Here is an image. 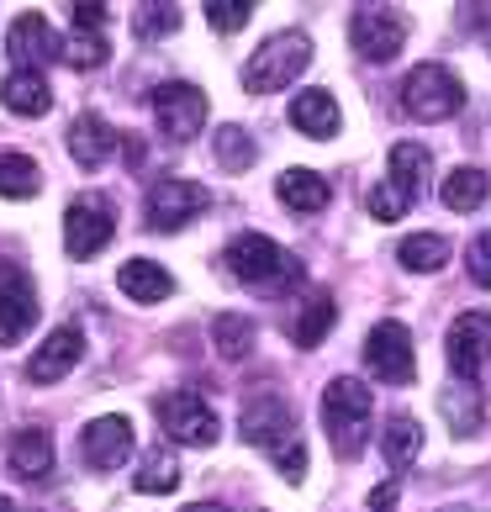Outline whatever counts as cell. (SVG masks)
<instances>
[{
  "instance_id": "6da1fadb",
  "label": "cell",
  "mask_w": 491,
  "mask_h": 512,
  "mask_svg": "<svg viewBox=\"0 0 491 512\" xmlns=\"http://www.w3.org/2000/svg\"><path fill=\"white\" fill-rule=\"evenodd\" d=\"M228 270L238 275V286H249L259 296H280V291H296L301 286V259L286 254L280 243H270L264 233H238L228 243Z\"/></svg>"
},
{
  "instance_id": "7a4b0ae2",
  "label": "cell",
  "mask_w": 491,
  "mask_h": 512,
  "mask_svg": "<svg viewBox=\"0 0 491 512\" xmlns=\"http://www.w3.org/2000/svg\"><path fill=\"white\" fill-rule=\"evenodd\" d=\"M312 64V37L307 32H275L270 43H259V53L249 59V69H243V85L254 90V96H270V90L291 85L301 69Z\"/></svg>"
},
{
  "instance_id": "3957f363",
  "label": "cell",
  "mask_w": 491,
  "mask_h": 512,
  "mask_svg": "<svg viewBox=\"0 0 491 512\" xmlns=\"http://www.w3.org/2000/svg\"><path fill=\"white\" fill-rule=\"evenodd\" d=\"M323 423L328 439L338 444V454H360L365 433H370V391L354 375H338V381L323 391Z\"/></svg>"
},
{
  "instance_id": "277c9868",
  "label": "cell",
  "mask_w": 491,
  "mask_h": 512,
  "mask_svg": "<svg viewBox=\"0 0 491 512\" xmlns=\"http://www.w3.org/2000/svg\"><path fill=\"white\" fill-rule=\"evenodd\" d=\"M402 106L418 122H444V117H455V111L465 106V85L444 64H418L402 80Z\"/></svg>"
},
{
  "instance_id": "5b68a950",
  "label": "cell",
  "mask_w": 491,
  "mask_h": 512,
  "mask_svg": "<svg viewBox=\"0 0 491 512\" xmlns=\"http://www.w3.org/2000/svg\"><path fill=\"white\" fill-rule=\"evenodd\" d=\"M148 106H154V117H159L169 143H191L196 132L206 127V96H201L196 85H185V80L159 85L154 96H148Z\"/></svg>"
},
{
  "instance_id": "8992f818",
  "label": "cell",
  "mask_w": 491,
  "mask_h": 512,
  "mask_svg": "<svg viewBox=\"0 0 491 512\" xmlns=\"http://www.w3.org/2000/svg\"><path fill=\"white\" fill-rule=\"evenodd\" d=\"M159 423H164V433L175 444H196V449L217 444V433H222L217 412L206 407L201 396H191V391H164L159 396Z\"/></svg>"
},
{
  "instance_id": "52a82bcc",
  "label": "cell",
  "mask_w": 491,
  "mask_h": 512,
  "mask_svg": "<svg viewBox=\"0 0 491 512\" xmlns=\"http://www.w3.org/2000/svg\"><path fill=\"white\" fill-rule=\"evenodd\" d=\"M111 227H117V212L101 196H80L64 212V249L69 259H96L111 243Z\"/></svg>"
},
{
  "instance_id": "ba28073f",
  "label": "cell",
  "mask_w": 491,
  "mask_h": 512,
  "mask_svg": "<svg viewBox=\"0 0 491 512\" xmlns=\"http://www.w3.org/2000/svg\"><path fill=\"white\" fill-rule=\"evenodd\" d=\"M365 359H370L375 381H386V386H407L418 375V365H412V333L402 322H375L365 338Z\"/></svg>"
},
{
  "instance_id": "9c48e42d",
  "label": "cell",
  "mask_w": 491,
  "mask_h": 512,
  "mask_svg": "<svg viewBox=\"0 0 491 512\" xmlns=\"http://www.w3.org/2000/svg\"><path fill=\"white\" fill-rule=\"evenodd\" d=\"M349 37H354V48H360L370 64H391L396 53H402V43H407V16H402V11H391V6L354 11Z\"/></svg>"
},
{
  "instance_id": "30bf717a",
  "label": "cell",
  "mask_w": 491,
  "mask_h": 512,
  "mask_svg": "<svg viewBox=\"0 0 491 512\" xmlns=\"http://www.w3.org/2000/svg\"><path fill=\"white\" fill-rule=\"evenodd\" d=\"M444 354H449V370L470 386L481 375V365L491 359V312H460L455 328L444 338Z\"/></svg>"
},
{
  "instance_id": "8fae6325",
  "label": "cell",
  "mask_w": 491,
  "mask_h": 512,
  "mask_svg": "<svg viewBox=\"0 0 491 512\" xmlns=\"http://www.w3.org/2000/svg\"><path fill=\"white\" fill-rule=\"evenodd\" d=\"M201 212H206V191L196 180H164L148 191V206H143V217L154 233H180V227Z\"/></svg>"
},
{
  "instance_id": "7c38bea8",
  "label": "cell",
  "mask_w": 491,
  "mask_h": 512,
  "mask_svg": "<svg viewBox=\"0 0 491 512\" xmlns=\"http://www.w3.org/2000/svg\"><path fill=\"white\" fill-rule=\"evenodd\" d=\"M80 354H85V333L74 328V322H64V328H53V333L43 338V349L27 359V381H32V386L64 381V375L80 365Z\"/></svg>"
},
{
  "instance_id": "4fadbf2b",
  "label": "cell",
  "mask_w": 491,
  "mask_h": 512,
  "mask_svg": "<svg viewBox=\"0 0 491 512\" xmlns=\"http://www.w3.org/2000/svg\"><path fill=\"white\" fill-rule=\"evenodd\" d=\"M80 444H85V465L90 470H117L132 454V423L122 412H106V417H96V423L80 433Z\"/></svg>"
},
{
  "instance_id": "5bb4252c",
  "label": "cell",
  "mask_w": 491,
  "mask_h": 512,
  "mask_svg": "<svg viewBox=\"0 0 491 512\" xmlns=\"http://www.w3.org/2000/svg\"><path fill=\"white\" fill-rule=\"evenodd\" d=\"M32 322H37V301H32L27 275L16 264H0V344L27 338Z\"/></svg>"
},
{
  "instance_id": "9a60e30c",
  "label": "cell",
  "mask_w": 491,
  "mask_h": 512,
  "mask_svg": "<svg viewBox=\"0 0 491 512\" xmlns=\"http://www.w3.org/2000/svg\"><path fill=\"white\" fill-rule=\"evenodd\" d=\"M6 48H11V64H22V69H37V64H48V59H59V53H64V43L43 22V11H22V16H16L11 32H6Z\"/></svg>"
},
{
  "instance_id": "2e32d148",
  "label": "cell",
  "mask_w": 491,
  "mask_h": 512,
  "mask_svg": "<svg viewBox=\"0 0 491 512\" xmlns=\"http://www.w3.org/2000/svg\"><path fill=\"white\" fill-rule=\"evenodd\" d=\"M111 148H117V132H111L96 111H85V117H74L69 127V154L80 169H101L111 159Z\"/></svg>"
},
{
  "instance_id": "e0dca14e",
  "label": "cell",
  "mask_w": 491,
  "mask_h": 512,
  "mask_svg": "<svg viewBox=\"0 0 491 512\" xmlns=\"http://www.w3.org/2000/svg\"><path fill=\"white\" fill-rule=\"evenodd\" d=\"M117 286H122V296L154 307V301L175 296V275H169L164 264H154V259H127L122 270H117Z\"/></svg>"
},
{
  "instance_id": "ac0fdd59",
  "label": "cell",
  "mask_w": 491,
  "mask_h": 512,
  "mask_svg": "<svg viewBox=\"0 0 491 512\" xmlns=\"http://www.w3.org/2000/svg\"><path fill=\"white\" fill-rule=\"evenodd\" d=\"M291 127L307 132V138H338L344 117H338V101L328 96V90H301V96L291 101Z\"/></svg>"
},
{
  "instance_id": "d6986e66",
  "label": "cell",
  "mask_w": 491,
  "mask_h": 512,
  "mask_svg": "<svg viewBox=\"0 0 491 512\" xmlns=\"http://www.w3.org/2000/svg\"><path fill=\"white\" fill-rule=\"evenodd\" d=\"M238 433H243L249 444H280V439L291 433V407H280L275 396H259V402L243 407Z\"/></svg>"
},
{
  "instance_id": "ffe728a7",
  "label": "cell",
  "mask_w": 491,
  "mask_h": 512,
  "mask_svg": "<svg viewBox=\"0 0 491 512\" xmlns=\"http://www.w3.org/2000/svg\"><path fill=\"white\" fill-rule=\"evenodd\" d=\"M0 101H6L16 117H43V111L53 106V90L37 69H16V74L0 80Z\"/></svg>"
},
{
  "instance_id": "44dd1931",
  "label": "cell",
  "mask_w": 491,
  "mask_h": 512,
  "mask_svg": "<svg viewBox=\"0 0 491 512\" xmlns=\"http://www.w3.org/2000/svg\"><path fill=\"white\" fill-rule=\"evenodd\" d=\"M6 460H11V470H16V476H27V481H43L48 470H53V439H48L43 428H22V433L11 439V454H6Z\"/></svg>"
},
{
  "instance_id": "7402d4cb",
  "label": "cell",
  "mask_w": 491,
  "mask_h": 512,
  "mask_svg": "<svg viewBox=\"0 0 491 512\" xmlns=\"http://www.w3.org/2000/svg\"><path fill=\"white\" fill-rule=\"evenodd\" d=\"M275 191L291 212H323L328 206V180L312 175V169H286V175L275 180Z\"/></svg>"
},
{
  "instance_id": "603a6c76",
  "label": "cell",
  "mask_w": 491,
  "mask_h": 512,
  "mask_svg": "<svg viewBox=\"0 0 491 512\" xmlns=\"http://www.w3.org/2000/svg\"><path fill=\"white\" fill-rule=\"evenodd\" d=\"M333 312H338L333 296H328V291H312L307 307H301L296 322H291V338H296L301 349H317V344L328 338V328H333Z\"/></svg>"
},
{
  "instance_id": "cb8c5ba5",
  "label": "cell",
  "mask_w": 491,
  "mask_h": 512,
  "mask_svg": "<svg viewBox=\"0 0 491 512\" xmlns=\"http://www.w3.org/2000/svg\"><path fill=\"white\" fill-rule=\"evenodd\" d=\"M439 407H444V423H449V433H455V439H470V433L481 428V417H486L476 386H465V381H460V386H449Z\"/></svg>"
},
{
  "instance_id": "d4e9b609",
  "label": "cell",
  "mask_w": 491,
  "mask_h": 512,
  "mask_svg": "<svg viewBox=\"0 0 491 512\" xmlns=\"http://www.w3.org/2000/svg\"><path fill=\"white\" fill-rule=\"evenodd\" d=\"M391 185L412 201V191L428 185V148L423 143H396L391 148Z\"/></svg>"
},
{
  "instance_id": "484cf974",
  "label": "cell",
  "mask_w": 491,
  "mask_h": 512,
  "mask_svg": "<svg viewBox=\"0 0 491 512\" xmlns=\"http://www.w3.org/2000/svg\"><path fill=\"white\" fill-rule=\"evenodd\" d=\"M491 191V180H486V169H455V175H444V206L449 212H476V206L486 201Z\"/></svg>"
},
{
  "instance_id": "4316f807",
  "label": "cell",
  "mask_w": 491,
  "mask_h": 512,
  "mask_svg": "<svg viewBox=\"0 0 491 512\" xmlns=\"http://www.w3.org/2000/svg\"><path fill=\"white\" fill-rule=\"evenodd\" d=\"M396 259H402L407 270L428 275V270H439V264L449 259V238L444 233H407L402 249H396Z\"/></svg>"
},
{
  "instance_id": "83f0119b",
  "label": "cell",
  "mask_w": 491,
  "mask_h": 512,
  "mask_svg": "<svg viewBox=\"0 0 491 512\" xmlns=\"http://www.w3.org/2000/svg\"><path fill=\"white\" fill-rule=\"evenodd\" d=\"M43 185V169H37L27 154H0V196L6 201H27Z\"/></svg>"
},
{
  "instance_id": "f1b7e54d",
  "label": "cell",
  "mask_w": 491,
  "mask_h": 512,
  "mask_svg": "<svg viewBox=\"0 0 491 512\" xmlns=\"http://www.w3.org/2000/svg\"><path fill=\"white\" fill-rule=\"evenodd\" d=\"M386 460L402 470V465H412L418 460V449H423V428H418V417H407V412H396L391 423H386Z\"/></svg>"
},
{
  "instance_id": "f546056e",
  "label": "cell",
  "mask_w": 491,
  "mask_h": 512,
  "mask_svg": "<svg viewBox=\"0 0 491 512\" xmlns=\"http://www.w3.org/2000/svg\"><path fill=\"white\" fill-rule=\"evenodd\" d=\"M180 486V460H175V449H154L143 460L138 470V491H148V497H164V491H175Z\"/></svg>"
},
{
  "instance_id": "4dcf8cb0",
  "label": "cell",
  "mask_w": 491,
  "mask_h": 512,
  "mask_svg": "<svg viewBox=\"0 0 491 512\" xmlns=\"http://www.w3.org/2000/svg\"><path fill=\"white\" fill-rule=\"evenodd\" d=\"M212 338H217V354H222V359H249V349H254V322L228 312V317L212 322Z\"/></svg>"
},
{
  "instance_id": "1f68e13d",
  "label": "cell",
  "mask_w": 491,
  "mask_h": 512,
  "mask_svg": "<svg viewBox=\"0 0 491 512\" xmlns=\"http://www.w3.org/2000/svg\"><path fill=\"white\" fill-rule=\"evenodd\" d=\"M64 59L74 69H101L111 59V43L101 32H74V37H64Z\"/></svg>"
},
{
  "instance_id": "d6a6232c",
  "label": "cell",
  "mask_w": 491,
  "mask_h": 512,
  "mask_svg": "<svg viewBox=\"0 0 491 512\" xmlns=\"http://www.w3.org/2000/svg\"><path fill=\"white\" fill-rule=\"evenodd\" d=\"M217 164L233 169V175H238V169H249L254 164V138H249V132H243V127H217Z\"/></svg>"
},
{
  "instance_id": "836d02e7",
  "label": "cell",
  "mask_w": 491,
  "mask_h": 512,
  "mask_svg": "<svg viewBox=\"0 0 491 512\" xmlns=\"http://www.w3.org/2000/svg\"><path fill=\"white\" fill-rule=\"evenodd\" d=\"M407 206H412V201L396 191V185H370V191H365V212H370L375 222H396Z\"/></svg>"
},
{
  "instance_id": "e575fe53",
  "label": "cell",
  "mask_w": 491,
  "mask_h": 512,
  "mask_svg": "<svg viewBox=\"0 0 491 512\" xmlns=\"http://www.w3.org/2000/svg\"><path fill=\"white\" fill-rule=\"evenodd\" d=\"M249 16H254L249 0H206V22H212L217 32H238Z\"/></svg>"
},
{
  "instance_id": "d590c367",
  "label": "cell",
  "mask_w": 491,
  "mask_h": 512,
  "mask_svg": "<svg viewBox=\"0 0 491 512\" xmlns=\"http://www.w3.org/2000/svg\"><path fill=\"white\" fill-rule=\"evenodd\" d=\"M180 27V6H143L138 11V37H169Z\"/></svg>"
},
{
  "instance_id": "8d00e7d4",
  "label": "cell",
  "mask_w": 491,
  "mask_h": 512,
  "mask_svg": "<svg viewBox=\"0 0 491 512\" xmlns=\"http://www.w3.org/2000/svg\"><path fill=\"white\" fill-rule=\"evenodd\" d=\"M275 465H280V476H286L291 486H301V481H307V444L286 439V444L275 449Z\"/></svg>"
},
{
  "instance_id": "74e56055",
  "label": "cell",
  "mask_w": 491,
  "mask_h": 512,
  "mask_svg": "<svg viewBox=\"0 0 491 512\" xmlns=\"http://www.w3.org/2000/svg\"><path fill=\"white\" fill-rule=\"evenodd\" d=\"M465 264H470V280H476V286H491V227H486V233H476Z\"/></svg>"
},
{
  "instance_id": "f35d334b",
  "label": "cell",
  "mask_w": 491,
  "mask_h": 512,
  "mask_svg": "<svg viewBox=\"0 0 491 512\" xmlns=\"http://www.w3.org/2000/svg\"><path fill=\"white\" fill-rule=\"evenodd\" d=\"M69 16L80 22V32H101V22H106V6H96V0H80V6H69Z\"/></svg>"
},
{
  "instance_id": "ab89813d",
  "label": "cell",
  "mask_w": 491,
  "mask_h": 512,
  "mask_svg": "<svg viewBox=\"0 0 491 512\" xmlns=\"http://www.w3.org/2000/svg\"><path fill=\"white\" fill-rule=\"evenodd\" d=\"M370 507H375V512L396 507V481H381V486H375V491H370Z\"/></svg>"
},
{
  "instance_id": "60d3db41",
  "label": "cell",
  "mask_w": 491,
  "mask_h": 512,
  "mask_svg": "<svg viewBox=\"0 0 491 512\" xmlns=\"http://www.w3.org/2000/svg\"><path fill=\"white\" fill-rule=\"evenodd\" d=\"M180 512H228L222 502H191V507H180Z\"/></svg>"
},
{
  "instance_id": "b9f144b4",
  "label": "cell",
  "mask_w": 491,
  "mask_h": 512,
  "mask_svg": "<svg viewBox=\"0 0 491 512\" xmlns=\"http://www.w3.org/2000/svg\"><path fill=\"white\" fill-rule=\"evenodd\" d=\"M0 512H16V502H6V497H0Z\"/></svg>"
}]
</instances>
